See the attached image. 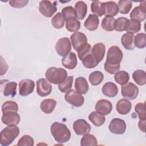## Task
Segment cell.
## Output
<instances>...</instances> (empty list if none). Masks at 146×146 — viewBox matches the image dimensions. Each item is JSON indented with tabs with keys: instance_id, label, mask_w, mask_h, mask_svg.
Listing matches in <instances>:
<instances>
[{
	"instance_id": "obj_6",
	"label": "cell",
	"mask_w": 146,
	"mask_h": 146,
	"mask_svg": "<svg viewBox=\"0 0 146 146\" xmlns=\"http://www.w3.org/2000/svg\"><path fill=\"white\" fill-rule=\"evenodd\" d=\"M73 48L78 52L82 51L87 44L86 35L81 32H75L70 36Z\"/></svg>"
},
{
	"instance_id": "obj_15",
	"label": "cell",
	"mask_w": 146,
	"mask_h": 146,
	"mask_svg": "<svg viewBox=\"0 0 146 146\" xmlns=\"http://www.w3.org/2000/svg\"><path fill=\"white\" fill-rule=\"evenodd\" d=\"M95 109L99 113L104 116L107 115L112 110V104L107 99H100L96 102Z\"/></svg>"
},
{
	"instance_id": "obj_1",
	"label": "cell",
	"mask_w": 146,
	"mask_h": 146,
	"mask_svg": "<svg viewBox=\"0 0 146 146\" xmlns=\"http://www.w3.org/2000/svg\"><path fill=\"white\" fill-rule=\"evenodd\" d=\"M50 131L54 139L59 143H66L70 139V131L64 124L54 122L51 125Z\"/></svg>"
},
{
	"instance_id": "obj_47",
	"label": "cell",
	"mask_w": 146,
	"mask_h": 146,
	"mask_svg": "<svg viewBox=\"0 0 146 146\" xmlns=\"http://www.w3.org/2000/svg\"><path fill=\"white\" fill-rule=\"evenodd\" d=\"M120 64L115 66V65L109 64H107L106 63H105L104 64V70L107 72L110 73V74H114L116 72L119 71V70H120Z\"/></svg>"
},
{
	"instance_id": "obj_26",
	"label": "cell",
	"mask_w": 146,
	"mask_h": 146,
	"mask_svg": "<svg viewBox=\"0 0 146 146\" xmlns=\"http://www.w3.org/2000/svg\"><path fill=\"white\" fill-rule=\"evenodd\" d=\"M17 83L15 82H9L5 80V86L3 87V94L5 96H11L13 98L16 95Z\"/></svg>"
},
{
	"instance_id": "obj_28",
	"label": "cell",
	"mask_w": 146,
	"mask_h": 146,
	"mask_svg": "<svg viewBox=\"0 0 146 146\" xmlns=\"http://www.w3.org/2000/svg\"><path fill=\"white\" fill-rule=\"evenodd\" d=\"M141 29V23L140 21L130 19H128L125 26V30L127 33H131L132 34L137 33L140 31Z\"/></svg>"
},
{
	"instance_id": "obj_31",
	"label": "cell",
	"mask_w": 146,
	"mask_h": 146,
	"mask_svg": "<svg viewBox=\"0 0 146 146\" xmlns=\"http://www.w3.org/2000/svg\"><path fill=\"white\" fill-rule=\"evenodd\" d=\"M129 17L131 19H136L140 22L143 21L146 18V11L140 9L139 6H136L132 10Z\"/></svg>"
},
{
	"instance_id": "obj_5",
	"label": "cell",
	"mask_w": 146,
	"mask_h": 146,
	"mask_svg": "<svg viewBox=\"0 0 146 146\" xmlns=\"http://www.w3.org/2000/svg\"><path fill=\"white\" fill-rule=\"evenodd\" d=\"M123 52L119 47L116 46H111L108 48L105 63L115 66L120 65L123 59Z\"/></svg>"
},
{
	"instance_id": "obj_2",
	"label": "cell",
	"mask_w": 146,
	"mask_h": 146,
	"mask_svg": "<svg viewBox=\"0 0 146 146\" xmlns=\"http://www.w3.org/2000/svg\"><path fill=\"white\" fill-rule=\"evenodd\" d=\"M19 128L17 125H8L3 128L0 133V143L2 146H7L18 136Z\"/></svg>"
},
{
	"instance_id": "obj_46",
	"label": "cell",
	"mask_w": 146,
	"mask_h": 146,
	"mask_svg": "<svg viewBox=\"0 0 146 146\" xmlns=\"http://www.w3.org/2000/svg\"><path fill=\"white\" fill-rule=\"evenodd\" d=\"M34 141L33 138L28 135L22 136L18 140L17 145L21 146H33L34 145Z\"/></svg>"
},
{
	"instance_id": "obj_14",
	"label": "cell",
	"mask_w": 146,
	"mask_h": 146,
	"mask_svg": "<svg viewBox=\"0 0 146 146\" xmlns=\"http://www.w3.org/2000/svg\"><path fill=\"white\" fill-rule=\"evenodd\" d=\"M73 129L78 135H82L88 133L91 131L90 125L84 119H78L73 123Z\"/></svg>"
},
{
	"instance_id": "obj_33",
	"label": "cell",
	"mask_w": 146,
	"mask_h": 146,
	"mask_svg": "<svg viewBox=\"0 0 146 146\" xmlns=\"http://www.w3.org/2000/svg\"><path fill=\"white\" fill-rule=\"evenodd\" d=\"M114 79L117 83L122 86L128 82L129 75L125 71H119L115 74Z\"/></svg>"
},
{
	"instance_id": "obj_22",
	"label": "cell",
	"mask_w": 146,
	"mask_h": 146,
	"mask_svg": "<svg viewBox=\"0 0 146 146\" xmlns=\"http://www.w3.org/2000/svg\"><path fill=\"white\" fill-rule=\"evenodd\" d=\"M135 35L131 33L124 34L121 38V43L123 47L128 50H132L135 47L134 43Z\"/></svg>"
},
{
	"instance_id": "obj_44",
	"label": "cell",
	"mask_w": 146,
	"mask_h": 146,
	"mask_svg": "<svg viewBox=\"0 0 146 146\" xmlns=\"http://www.w3.org/2000/svg\"><path fill=\"white\" fill-rule=\"evenodd\" d=\"M135 111L141 120H146V112L145 103H138L135 107Z\"/></svg>"
},
{
	"instance_id": "obj_16",
	"label": "cell",
	"mask_w": 146,
	"mask_h": 146,
	"mask_svg": "<svg viewBox=\"0 0 146 146\" xmlns=\"http://www.w3.org/2000/svg\"><path fill=\"white\" fill-rule=\"evenodd\" d=\"M2 123L7 125H18L21 120L19 115L16 112H9L3 113L2 116Z\"/></svg>"
},
{
	"instance_id": "obj_42",
	"label": "cell",
	"mask_w": 146,
	"mask_h": 146,
	"mask_svg": "<svg viewBox=\"0 0 146 146\" xmlns=\"http://www.w3.org/2000/svg\"><path fill=\"white\" fill-rule=\"evenodd\" d=\"M135 46L139 48H144L146 46V35L145 33H138L134 38Z\"/></svg>"
},
{
	"instance_id": "obj_4",
	"label": "cell",
	"mask_w": 146,
	"mask_h": 146,
	"mask_svg": "<svg viewBox=\"0 0 146 146\" xmlns=\"http://www.w3.org/2000/svg\"><path fill=\"white\" fill-rule=\"evenodd\" d=\"M78 55L83 66L87 68H93L99 63L92 53L91 46L88 43L82 51L78 52Z\"/></svg>"
},
{
	"instance_id": "obj_30",
	"label": "cell",
	"mask_w": 146,
	"mask_h": 146,
	"mask_svg": "<svg viewBox=\"0 0 146 146\" xmlns=\"http://www.w3.org/2000/svg\"><path fill=\"white\" fill-rule=\"evenodd\" d=\"M132 78L135 82L139 86H144L146 84V73L144 70H135L132 73Z\"/></svg>"
},
{
	"instance_id": "obj_13",
	"label": "cell",
	"mask_w": 146,
	"mask_h": 146,
	"mask_svg": "<svg viewBox=\"0 0 146 146\" xmlns=\"http://www.w3.org/2000/svg\"><path fill=\"white\" fill-rule=\"evenodd\" d=\"M35 87V82L29 79H23L19 83V94L21 96H26L31 94Z\"/></svg>"
},
{
	"instance_id": "obj_7",
	"label": "cell",
	"mask_w": 146,
	"mask_h": 146,
	"mask_svg": "<svg viewBox=\"0 0 146 146\" xmlns=\"http://www.w3.org/2000/svg\"><path fill=\"white\" fill-rule=\"evenodd\" d=\"M64 99L67 103L76 107L82 106L84 102L83 96L74 90H70L67 91L64 95Z\"/></svg>"
},
{
	"instance_id": "obj_38",
	"label": "cell",
	"mask_w": 146,
	"mask_h": 146,
	"mask_svg": "<svg viewBox=\"0 0 146 146\" xmlns=\"http://www.w3.org/2000/svg\"><path fill=\"white\" fill-rule=\"evenodd\" d=\"M74 77L72 76H68L66 79L60 84H58V89L61 92H66L71 90L72 87Z\"/></svg>"
},
{
	"instance_id": "obj_35",
	"label": "cell",
	"mask_w": 146,
	"mask_h": 146,
	"mask_svg": "<svg viewBox=\"0 0 146 146\" xmlns=\"http://www.w3.org/2000/svg\"><path fill=\"white\" fill-rule=\"evenodd\" d=\"M118 11L122 14H127L132 7V2L131 1L121 0L118 2Z\"/></svg>"
},
{
	"instance_id": "obj_29",
	"label": "cell",
	"mask_w": 146,
	"mask_h": 146,
	"mask_svg": "<svg viewBox=\"0 0 146 146\" xmlns=\"http://www.w3.org/2000/svg\"><path fill=\"white\" fill-rule=\"evenodd\" d=\"M88 119L96 127L102 126L106 121V117L104 115L99 113L96 111L92 112L88 115Z\"/></svg>"
},
{
	"instance_id": "obj_17",
	"label": "cell",
	"mask_w": 146,
	"mask_h": 146,
	"mask_svg": "<svg viewBox=\"0 0 146 146\" xmlns=\"http://www.w3.org/2000/svg\"><path fill=\"white\" fill-rule=\"evenodd\" d=\"M104 15L106 17H113L118 13V6L116 2L113 1H108L102 2Z\"/></svg>"
},
{
	"instance_id": "obj_21",
	"label": "cell",
	"mask_w": 146,
	"mask_h": 146,
	"mask_svg": "<svg viewBox=\"0 0 146 146\" xmlns=\"http://www.w3.org/2000/svg\"><path fill=\"white\" fill-rule=\"evenodd\" d=\"M105 52L106 47L103 43L95 44L92 48V53L98 63L103 59Z\"/></svg>"
},
{
	"instance_id": "obj_24",
	"label": "cell",
	"mask_w": 146,
	"mask_h": 146,
	"mask_svg": "<svg viewBox=\"0 0 146 146\" xmlns=\"http://www.w3.org/2000/svg\"><path fill=\"white\" fill-rule=\"evenodd\" d=\"M56 105V101L53 99L43 100L40 104V108L44 113L49 114L53 112Z\"/></svg>"
},
{
	"instance_id": "obj_9",
	"label": "cell",
	"mask_w": 146,
	"mask_h": 146,
	"mask_svg": "<svg viewBox=\"0 0 146 146\" xmlns=\"http://www.w3.org/2000/svg\"><path fill=\"white\" fill-rule=\"evenodd\" d=\"M121 93L123 97L133 100L136 98L138 95L139 88L135 84L127 82L126 84L121 86Z\"/></svg>"
},
{
	"instance_id": "obj_34",
	"label": "cell",
	"mask_w": 146,
	"mask_h": 146,
	"mask_svg": "<svg viewBox=\"0 0 146 146\" xmlns=\"http://www.w3.org/2000/svg\"><path fill=\"white\" fill-rule=\"evenodd\" d=\"M98 144V141L95 136L89 133L84 134L80 140L81 146H95Z\"/></svg>"
},
{
	"instance_id": "obj_27",
	"label": "cell",
	"mask_w": 146,
	"mask_h": 146,
	"mask_svg": "<svg viewBox=\"0 0 146 146\" xmlns=\"http://www.w3.org/2000/svg\"><path fill=\"white\" fill-rule=\"evenodd\" d=\"M74 9L75 10L78 19L82 20L85 18L87 12V6L84 1H78L75 4Z\"/></svg>"
},
{
	"instance_id": "obj_41",
	"label": "cell",
	"mask_w": 146,
	"mask_h": 146,
	"mask_svg": "<svg viewBox=\"0 0 146 146\" xmlns=\"http://www.w3.org/2000/svg\"><path fill=\"white\" fill-rule=\"evenodd\" d=\"M80 27V22L76 19H71L66 21V28L70 32L78 31Z\"/></svg>"
},
{
	"instance_id": "obj_36",
	"label": "cell",
	"mask_w": 146,
	"mask_h": 146,
	"mask_svg": "<svg viewBox=\"0 0 146 146\" xmlns=\"http://www.w3.org/2000/svg\"><path fill=\"white\" fill-rule=\"evenodd\" d=\"M64 23L65 20L61 13H56L51 19V24L55 29H62L64 26Z\"/></svg>"
},
{
	"instance_id": "obj_49",
	"label": "cell",
	"mask_w": 146,
	"mask_h": 146,
	"mask_svg": "<svg viewBox=\"0 0 146 146\" xmlns=\"http://www.w3.org/2000/svg\"><path fill=\"white\" fill-rule=\"evenodd\" d=\"M138 126L139 129L143 131V132H145V120H141L139 121L138 123Z\"/></svg>"
},
{
	"instance_id": "obj_32",
	"label": "cell",
	"mask_w": 146,
	"mask_h": 146,
	"mask_svg": "<svg viewBox=\"0 0 146 146\" xmlns=\"http://www.w3.org/2000/svg\"><path fill=\"white\" fill-rule=\"evenodd\" d=\"M104 79L103 74L99 71H95L90 74L88 80L92 86H98L103 81Z\"/></svg>"
},
{
	"instance_id": "obj_37",
	"label": "cell",
	"mask_w": 146,
	"mask_h": 146,
	"mask_svg": "<svg viewBox=\"0 0 146 146\" xmlns=\"http://www.w3.org/2000/svg\"><path fill=\"white\" fill-rule=\"evenodd\" d=\"M18 111V106L15 102L14 101H6L3 103L2 106V112L5 113L9 112Z\"/></svg>"
},
{
	"instance_id": "obj_19",
	"label": "cell",
	"mask_w": 146,
	"mask_h": 146,
	"mask_svg": "<svg viewBox=\"0 0 146 146\" xmlns=\"http://www.w3.org/2000/svg\"><path fill=\"white\" fill-rule=\"evenodd\" d=\"M132 108V104L127 99H120L116 103V109L117 112L121 115L128 114Z\"/></svg>"
},
{
	"instance_id": "obj_20",
	"label": "cell",
	"mask_w": 146,
	"mask_h": 146,
	"mask_svg": "<svg viewBox=\"0 0 146 146\" xmlns=\"http://www.w3.org/2000/svg\"><path fill=\"white\" fill-rule=\"evenodd\" d=\"M102 91L105 96L110 98H113L117 94L118 88L114 83L108 82L103 86Z\"/></svg>"
},
{
	"instance_id": "obj_11",
	"label": "cell",
	"mask_w": 146,
	"mask_h": 146,
	"mask_svg": "<svg viewBox=\"0 0 146 146\" xmlns=\"http://www.w3.org/2000/svg\"><path fill=\"white\" fill-rule=\"evenodd\" d=\"M108 128L112 133L121 135L123 134L126 130V123L125 121L121 119L114 118L111 121Z\"/></svg>"
},
{
	"instance_id": "obj_12",
	"label": "cell",
	"mask_w": 146,
	"mask_h": 146,
	"mask_svg": "<svg viewBox=\"0 0 146 146\" xmlns=\"http://www.w3.org/2000/svg\"><path fill=\"white\" fill-rule=\"evenodd\" d=\"M52 91V85L51 83L46 79L41 78L36 82V92L42 97L48 96Z\"/></svg>"
},
{
	"instance_id": "obj_3",
	"label": "cell",
	"mask_w": 146,
	"mask_h": 146,
	"mask_svg": "<svg viewBox=\"0 0 146 146\" xmlns=\"http://www.w3.org/2000/svg\"><path fill=\"white\" fill-rule=\"evenodd\" d=\"M47 80L54 84H59L67 77V72L63 68L51 67L48 68L45 73Z\"/></svg>"
},
{
	"instance_id": "obj_8",
	"label": "cell",
	"mask_w": 146,
	"mask_h": 146,
	"mask_svg": "<svg viewBox=\"0 0 146 146\" xmlns=\"http://www.w3.org/2000/svg\"><path fill=\"white\" fill-rule=\"evenodd\" d=\"M55 50L59 56H65L71 50V44L68 38L63 37L59 39L55 45Z\"/></svg>"
},
{
	"instance_id": "obj_18",
	"label": "cell",
	"mask_w": 146,
	"mask_h": 146,
	"mask_svg": "<svg viewBox=\"0 0 146 146\" xmlns=\"http://www.w3.org/2000/svg\"><path fill=\"white\" fill-rule=\"evenodd\" d=\"M62 63L66 68L69 70L74 69L78 63L76 55L73 52H70L66 56L63 57L62 59Z\"/></svg>"
},
{
	"instance_id": "obj_48",
	"label": "cell",
	"mask_w": 146,
	"mask_h": 146,
	"mask_svg": "<svg viewBox=\"0 0 146 146\" xmlns=\"http://www.w3.org/2000/svg\"><path fill=\"white\" fill-rule=\"evenodd\" d=\"M29 2V1H9L10 5L14 8H22L25 7Z\"/></svg>"
},
{
	"instance_id": "obj_25",
	"label": "cell",
	"mask_w": 146,
	"mask_h": 146,
	"mask_svg": "<svg viewBox=\"0 0 146 146\" xmlns=\"http://www.w3.org/2000/svg\"><path fill=\"white\" fill-rule=\"evenodd\" d=\"M99 24V20L98 17L95 14H90L84 23L85 27L90 31H94L96 30Z\"/></svg>"
},
{
	"instance_id": "obj_39",
	"label": "cell",
	"mask_w": 146,
	"mask_h": 146,
	"mask_svg": "<svg viewBox=\"0 0 146 146\" xmlns=\"http://www.w3.org/2000/svg\"><path fill=\"white\" fill-rule=\"evenodd\" d=\"M62 14L66 21L76 18V14L74 8L71 6H68L64 7L62 10Z\"/></svg>"
},
{
	"instance_id": "obj_23",
	"label": "cell",
	"mask_w": 146,
	"mask_h": 146,
	"mask_svg": "<svg viewBox=\"0 0 146 146\" xmlns=\"http://www.w3.org/2000/svg\"><path fill=\"white\" fill-rule=\"evenodd\" d=\"M75 88L76 92L80 94H86L89 89L87 80L83 76H79L75 79Z\"/></svg>"
},
{
	"instance_id": "obj_10",
	"label": "cell",
	"mask_w": 146,
	"mask_h": 146,
	"mask_svg": "<svg viewBox=\"0 0 146 146\" xmlns=\"http://www.w3.org/2000/svg\"><path fill=\"white\" fill-rule=\"evenodd\" d=\"M39 11L43 16L50 18L57 11V7L49 1H41L39 3Z\"/></svg>"
},
{
	"instance_id": "obj_45",
	"label": "cell",
	"mask_w": 146,
	"mask_h": 146,
	"mask_svg": "<svg viewBox=\"0 0 146 146\" xmlns=\"http://www.w3.org/2000/svg\"><path fill=\"white\" fill-rule=\"evenodd\" d=\"M128 19L125 17H119L115 21L113 29L117 31L121 32L125 30V23Z\"/></svg>"
},
{
	"instance_id": "obj_40",
	"label": "cell",
	"mask_w": 146,
	"mask_h": 146,
	"mask_svg": "<svg viewBox=\"0 0 146 146\" xmlns=\"http://www.w3.org/2000/svg\"><path fill=\"white\" fill-rule=\"evenodd\" d=\"M115 18L111 17H105L102 21V27L103 30L107 31H112L113 29V24L115 22Z\"/></svg>"
},
{
	"instance_id": "obj_43",
	"label": "cell",
	"mask_w": 146,
	"mask_h": 146,
	"mask_svg": "<svg viewBox=\"0 0 146 146\" xmlns=\"http://www.w3.org/2000/svg\"><path fill=\"white\" fill-rule=\"evenodd\" d=\"M91 10L95 15L101 17L104 15L102 2L99 1H92L91 4Z\"/></svg>"
}]
</instances>
